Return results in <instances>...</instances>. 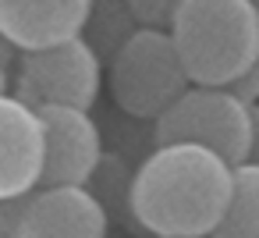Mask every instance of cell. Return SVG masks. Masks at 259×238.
Wrapping results in <instances>:
<instances>
[{
    "mask_svg": "<svg viewBox=\"0 0 259 238\" xmlns=\"http://www.w3.org/2000/svg\"><path fill=\"white\" fill-rule=\"evenodd\" d=\"M107 217L78 185L32 188L15 224V238H103Z\"/></svg>",
    "mask_w": 259,
    "mask_h": 238,
    "instance_id": "obj_7",
    "label": "cell"
},
{
    "mask_svg": "<svg viewBox=\"0 0 259 238\" xmlns=\"http://www.w3.org/2000/svg\"><path fill=\"white\" fill-rule=\"evenodd\" d=\"M209 238H259V167H231L227 203Z\"/></svg>",
    "mask_w": 259,
    "mask_h": 238,
    "instance_id": "obj_11",
    "label": "cell"
},
{
    "mask_svg": "<svg viewBox=\"0 0 259 238\" xmlns=\"http://www.w3.org/2000/svg\"><path fill=\"white\" fill-rule=\"evenodd\" d=\"M181 238H209V234H181Z\"/></svg>",
    "mask_w": 259,
    "mask_h": 238,
    "instance_id": "obj_20",
    "label": "cell"
},
{
    "mask_svg": "<svg viewBox=\"0 0 259 238\" xmlns=\"http://www.w3.org/2000/svg\"><path fill=\"white\" fill-rule=\"evenodd\" d=\"M8 54H11V47H8L4 39H0V68H4V64H8Z\"/></svg>",
    "mask_w": 259,
    "mask_h": 238,
    "instance_id": "obj_17",
    "label": "cell"
},
{
    "mask_svg": "<svg viewBox=\"0 0 259 238\" xmlns=\"http://www.w3.org/2000/svg\"><path fill=\"white\" fill-rule=\"evenodd\" d=\"M231 100H238L241 107H248V103H259V54L231 78V82H224L220 86Z\"/></svg>",
    "mask_w": 259,
    "mask_h": 238,
    "instance_id": "obj_14",
    "label": "cell"
},
{
    "mask_svg": "<svg viewBox=\"0 0 259 238\" xmlns=\"http://www.w3.org/2000/svg\"><path fill=\"white\" fill-rule=\"evenodd\" d=\"M248 8H252V18H255V25H259V0H248Z\"/></svg>",
    "mask_w": 259,
    "mask_h": 238,
    "instance_id": "obj_18",
    "label": "cell"
},
{
    "mask_svg": "<svg viewBox=\"0 0 259 238\" xmlns=\"http://www.w3.org/2000/svg\"><path fill=\"white\" fill-rule=\"evenodd\" d=\"M163 32L188 86L220 89L259 54V25L248 0H181Z\"/></svg>",
    "mask_w": 259,
    "mask_h": 238,
    "instance_id": "obj_2",
    "label": "cell"
},
{
    "mask_svg": "<svg viewBox=\"0 0 259 238\" xmlns=\"http://www.w3.org/2000/svg\"><path fill=\"white\" fill-rule=\"evenodd\" d=\"M39 121V139H43V160H39V181L36 188H54V185H78L89 178L96 167L103 142L85 110H68V107H43L32 110Z\"/></svg>",
    "mask_w": 259,
    "mask_h": 238,
    "instance_id": "obj_6",
    "label": "cell"
},
{
    "mask_svg": "<svg viewBox=\"0 0 259 238\" xmlns=\"http://www.w3.org/2000/svg\"><path fill=\"white\" fill-rule=\"evenodd\" d=\"M39 121L15 96H0V199L25 195L39 181Z\"/></svg>",
    "mask_w": 259,
    "mask_h": 238,
    "instance_id": "obj_9",
    "label": "cell"
},
{
    "mask_svg": "<svg viewBox=\"0 0 259 238\" xmlns=\"http://www.w3.org/2000/svg\"><path fill=\"white\" fill-rule=\"evenodd\" d=\"M241 164L259 167V103L245 107V156Z\"/></svg>",
    "mask_w": 259,
    "mask_h": 238,
    "instance_id": "obj_15",
    "label": "cell"
},
{
    "mask_svg": "<svg viewBox=\"0 0 259 238\" xmlns=\"http://www.w3.org/2000/svg\"><path fill=\"white\" fill-rule=\"evenodd\" d=\"M89 0H0V39L11 50H43L75 39Z\"/></svg>",
    "mask_w": 259,
    "mask_h": 238,
    "instance_id": "obj_8",
    "label": "cell"
},
{
    "mask_svg": "<svg viewBox=\"0 0 259 238\" xmlns=\"http://www.w3.org/2000/svg\"><path fill=\"white\" fill-rule=\"evenodd\" d=\"M135 29L139 25L132 22V15H128V8L121 0H89V11H85L82 29H78V39L93 50V57L100 64H107Z\"/></svg>",
    "mask_w": 259,
    "mask_h": 238,
    "instance_id": "obj_12",
    "label": "cell"
},
{
    "mask_svg": "<svg viewBox=\"0 0 259 238\" xmlns=\"http://www.w3.org/2000/svg\"><path fill=\"white\" fill-rule=\"evenodd\" d=\"M15 100L29 110L68 107L89 110L100 93V61L75 36L43 50H25L18 57V86Z\"/></svg>",
    "mask_w": 259,
    "mask_h": 238,
    "instance_id": "obj_5",
    "label": "cell"
},
{
    "mask_svg": "<svg viewBox=\"0 0 259 238\" xmlns=\"http://www.w3.org/2000/svg\"><path fill=\"white\" fill-rule=\"evenodd\" d=\"M231 167L195 146H156L132 171V217L153 238L209 234L224 213Z\"/></svg>",
    "mask_w": 259,
    "mask_h": 238,
    "instance_id": "obj_1",
    "label": "cell"
},
{
    "mask_svg": "<svg viewBox=\"0 0 259 238\" xmlns=\"http://www.w3.org/2000/svg\"><path fill=\"white\" fill-rule=\"evenodd\" d=\"M156 146H195L220 164L238 167L245 156V107L213 86H188L156 121Z\"/></svg>",
    "mask_w": 259,
    "mask_h": 238,
    "instance_id": "obj_4",
    "label": "cell"
},
{
    "mask_svg": "<svg viewBox=\"0 0 259 238\" xmlns=\"http://www.w3.org/2000/svg\"><path fill=\"white\" fill-rule=\"evenodd\" d=\"M121 4L128 8V15L139 29H160L163 32L181 0H121Z\"/></svg>",
    "mask_w": 259,
    "mask_h": 238,
    "instance_id": "obj_13",
    "label": "cell"
},
{
    "mask_svg": "<svg viewBox=\"0 0 259 238\" xmlns=\"http://www.w3.org/2000/svg\"><path fill=\"white\" fill-rule=\"evenodd\" d=\"M4 89H8V71L0 68V96H4Z\"/></svg>",
    "mask_w": 259,
    "mask_h": 238,
    "instance_id": "obj_19",
    "label": "cell"
},
{
    "mask_svg": "<svg viewBox=\"0 0 259 238\" xmlns=\"http://www.w3.org/2000/svg\"><path fill=\"white\" fill-rule=\"evenodd\" d=\"M82 188L89 192V199L103 210L107 224H121L124 231H139L135 217H132V167L124 164V156L117 153H100L96 167L89 171V178L82 181Z\"/></svg>",
    "mask_w": 259,
    "mask_h": 238,
    "instance_id": "obj_10",
    "label": "cell"
},
{
    "mask_svg": "<svg viewBox=\"0 0 259 238\" xmlns=\"http://www.w3.org/2000/svg\"><path fill=\"white\" fill-rule=\"evenodd\" d=\"M0 238H15V231H11V224L4 220V213H0Z\"/></svg>",
    "mask_w": 259,
    "mask_h": 238,
    "instance_id": "obj_16",
    "label": "cell"
},
{
    "mask_svg": "<svg viewBox=\"0 0 259 238\" xmlns=\"http://www.w3.org/2000/svg\"><path fill=\"white\" fill-rule=\"evenodd\" d=\"M107 86L114 103L139 121H156L185 89L181 61L160 29H135L107 61Z\"/></svg>",
    "mask_w": 259,
    "mask_h": 238,
    "instance_id": "obj_3",
    "label": "cell"
}]
</instances>
